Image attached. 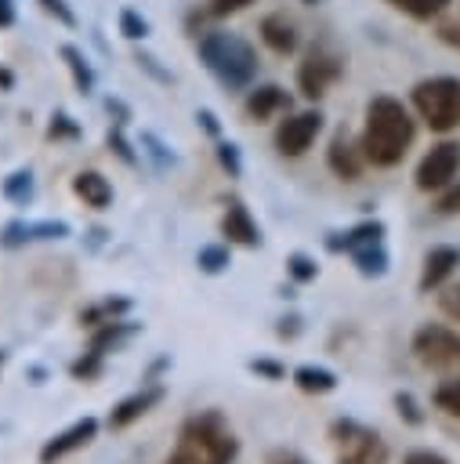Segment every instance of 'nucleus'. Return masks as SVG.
<instances>
[{
    "label": "nucleus",
    "instance_id": "34",
    "mask_svg": "<svg viewBox=\"0 0 460 464\" xmlns=\"http://www.w3.org/2000/svg\"><path fill=\"white\" fill-rule=\"evenodd\" d=\"M47 134H51V138H76V134H80V127H76V123H72L65 112H58V116L51 120Z\"/></svg>",
    "mask_w": 460,
    "mask_h": 464
},
{
    "label": "nucleus",
    "instance_id": "3",
    "mask_svg": "<svg viewBox=\"0 0 460 464\" xmlns=\"http://www.w3.org/2000/svg\"><path fill=\"white\" fill-rule=\"evenodd\" d=\"M199 58H203V65H206L225 87H232V91L246 87V83L254 80V72H257V54H254V47H250L243 36H235V33H206V36L199 40Z\"/></svg>",
    "mask_w": 460,
    "mask_h": 464
},
{
    "label": "nucleus",
    "instance_id": "40",
    "mask_svg": "<svg viewBox=\"0 0 460 464\" xmlns=\"http://www.w3.org/2000/svg\"><path fill=\"white\" fill-rule=\"evenodd\" d=\"M438 210H442V214H460V185H449V188L442 192Z\"/></svg>",
    "mask_w": 460,
    "mask_h": 464
},
{
    "label": "nucleus",
    "instance_id": "10",
    "mask_svg": "<svg viewBox=\"0 0 460 464\" xmlns=\"http://www.w3.org/2000/svg\"><path fill=\"white\" fill-rule=\"evenodd\" d=\"M322 130V112L319 109H308V112H293L279 123L275 130V149L283 156H304L311 149V141L319 138Z\"/></svg>",
    "mask_w": 460,
    "mask_h": 464
},
{
    "label": "nucleus",
    "instance_id": "28",
    "mask_svg": "<svg viewBox=\"0 0 460 464\" xmlns=\"http://www.w3.org/2000/svg\"><path fill=\"white\" fill-rule=\"evenodd\" d=\"M286 272H290L293 283H315L319 265H315V257H308V254H290V257H286Z\"/></svg>",
    "mask_w": 460,
    "mask_h": 464
},
{
    "label": "nucleus",
    "instance_id": "2",
    "mask_svg": "<svg viewBox=\"0 0 460 464\" xmlns=\"http://www.w3.org/2000/svg\"><path fill=\"white\" fill-rule=\"evenodd\" d=\"M239 453V439L217 410H203L188 417L177 431L174 450L163 464H232Z\"/></svg>",
    "mask_w": 460,
    "mask_h": 464
},
{
    "label": "nucleus",
    "instance_id": "33",
    "mask_svg": "<svg viewBox=\"0 0 460 464\" xmlns=\"http://www.w3.org/2000/svg\"><path fill=\"white\" fill-rule=\"evenodd\" d=\"M217 160H221V167H225L232 178H239L243 163H239V149H235L232 141H221V145H217Z\"/></svg>",
    "mask_w": 460,
    "mask_h": 464
},
{
    "label": "nucleus",
    "instance_id": "24",
    "mask_svg": "<svg viewBox=\"0 0 460 464\" xmlns=\"http://www.w3.org/2000/svg\"><path fill=\"white\" fill-rule=\"evenodd\" d=\"M62 58H65V65H69V72H72L76 91H80V94H91V91H94V72H91L87 58H83L72 44H65V47H62Z\"/></svg>",
    "mask_w": 460,
    "mask_h": 464
},
{
    "label": "nucleus",
    "instance_id": "23",
    "mask_svg": "<svg viewBox=\"0 0 460 464\" xmlns=\"http://www.w3.org/2000/svg\"><path fill=\"white\" fill-rule=\"evenodd\" d=\"M0 192H4V199H11L14 207H25V203H33L36 181H33V174H29V170H14V174H7V178H4Z\"/></svg>",
    "mask_w": 460,
    "mask_h": 464
},
{
    "label": "nucleus",
    "instance_id": "12",
    "mask_svg": "<svg viewBox=\"0 0 460 464\" xmlns=\"http://www.w3.org/2000/svg\"><path fill=\"white\" fill-rule=\"evenodd\" d=\"M163 395H167V388H163V384H145V388L130 392L127 399H120V402L109 410V420H105V424H109L112 431L130 428V424H134V420H141V417H145V413H149Z\"/></svg>",
    "mask_w": 460,
    "mask_h": 464
},
{
    "label": "nucleus",
    "instance_id": "15",
    "mask_svg": "<svg viewBox=\"0 0 460 464\" xmlns=\"http://www.w3.org/2000/svg\"><path fill=\"white\" fill-rule=\"evenodd\" d=\"M221 236L228 243H239V246H261V228H257V221L250 218V210L239 199L228 203V210L221 218Z\"/></svg>",
    "mask_w": 460,
    "mask_h": 464
},
{
    "label": "nucleus",
    "instance_id": "43",
    "mask_svg": "<svg viewBox=\"0 0 460 464\" xmlns=\"http://www.w3.org/2000/svg\"><path fill=\"white\" fill-rule=\"evenodd\" d=\"M14 22V7H11V0H0V25H11Z\"/></svg>",
    "mask_w": 460,
    "mask_h": 464
},
{
    "label": "nucleus",
    "instance_id": "14",
    "mask_svg": "<svg viewBox=\"0 0 460 464\" xmlns=\"http://www.w3.org/2000/svg\"><path fill=\"white\" fill-rule=\"evenodd\" d=\"M460 268V250L456 246H431L424 254V268H420V294H431L438 290L453 272Z\"/></svg>",
    "mask_w": 460,
    "mask_h": 464
},
{
    "label": "nucleus",
    "instance_id": "7",
    "mask_svg": "<svg viewBox=\"0 0 460 464\" xmlns=\"http://www.w3.org/2000/svg\"><path fill=\"white\" fill-rule=\"evenodd\" d=\"M413 355L435 373H460V330L442 323H424L413 334Z\"/></svg>",
    "mask_w": 460,
    "mask_h": 464
},
{
    "label": "nucleus",
    "instance_id": "26",
    "mask_svg": "<svg viewBox=\"0 0 460 464\" xmlns=\"http://www.w3.org/2000/svg\"><path fill=\"white\" fill-rule=\"evenodd\" d=\"M435 406L446 413V417H456L460 420V373H453V377H446L438 388H435Z\"/></svg>",
    "mask_w": 460,
    "mask_h": 464
},
{
    "label": "nucleus",
    "instance_id": "11",
    "mask_svg": "<svg viewBox=\"0 0 460 464\" xmlns=\"http://www.w3.org/2000/svg\"><path fill=\"white\" fill-rule=\"evenodd\" d=\"M94 435H98V420H94V417H80V420H72L65 431L51 435V439L40 446V464H58L62 457H69V453L91 446Z\"/></svg>",
    "mask_w": 460,
    "mask_h": 464
},
{
    "label": "nucleus",
    "instance_id": "5",
    "mask_svg": "<svg viewBox=\"0 0 460 464\" xmlns=\"http://www.w3.org/2000/svg\"><path fill=\"white\" fill-rule=\"evenodd\" d=\"M326 246L333 254H348L355 261V268L366 276V279H380L388 272V250H384V225L380 221H359L355 228H348L344 236H330Z\"/></svg>",
    "mask_w": 460,
    "mask_h": 464
},
{
    "label": "nucleus",
    "instance_id": "27",
    "mask_svg": "<svg viewBox=\"0 0 460 464\" xmlns=\"http://www.w3.org/2000/svg\"><path fill=\"white\" fill-rule=\"evenodd\" d=\"M101 373H105V355H98V352H83L80 359L69 362V377L72 381H98Z\"/></svg>",
    "mask_w": 460,
    "mask_h": 464
},
{
    "label": "nucleus",
    "instance_id": "42",
    "mask_svg": "<svg viewBox=\"0 0 460 464\" xmlns=\"http://www.w3.org/2000/svg\"><path fill=\"white\" fill-rule=\"evenodd\" d=\"M196 120L203 123V130H206V134H214V138L221 134V127H217V120H214V112H210V109H199V112H196Z\"/></svg>",
    "mask_w": 460,
    "mask_h": 464
},
{
    "label": "nucleus",
    "instance_id": "30",
    "mask_svg": "<svg viewBox=\"0 0 460 464\" xmlns=\"http://www.w3.org/2000/svg\"><path fill=\"white\" fill-rule=\"evenodd\" d=\"M395 410H398V417H402L406 424H413V428L424 424V413H420V406H417V399H413L409 392H398V395H395Z\"/></svg>",
    "mask_w": 460,
    "mask_h": 464
},
{
    "label": "nucleus",
    "instance_id": "45",
    "mask_svg": "<svg viewBox=\"0 0 460 464\" xmlns=\"http://www.w3.org/2000/svg\"><path fill=\"white\" fill-rule=\"evenodd\" d=\"M272 464H304V460H293V457H286V460H272Z\"/></svg>",
    "mask_w": 460,
    "mask_h": 464
},
{
    "label": "nucleus",
    "instance_id": "31",
    "mask_svg": "<svg viewBox=\"0 0 460 464\" xmlns=\"http://www.w3.org/2000/svg\"><path fill=\"white\" fill-rule=\"evenodd\" d=\"M120 29H123V36H130V40L149 36V22H145L138 11H130V7H123V14H120Z\"/></svg>",
    "mask_w": 460,
    "mask_h": 464
},
{
    "label": "nucleus",
    "instance_id": "17",
    "mask_svg": "<svg viewBox=\"0 0 460 464\" xmlns=\"http://www.w3.org/2000/svg\"><path fill=\"white\" fill-rule=\"evenodd\" d=\"M141 326L138 323H130V319H109V323H101V326H94V334H91V344H87V352H98V355H109V352H116L123 341H130L134 334H138Z\"/></svg>",
    "mask_w": 460,
    "mask_h": 464
},
{
    "label": "nucleus",
    "instance_id": "36",
    "mask_svg": "<svg viewBox=\"0 0 460 464\" xmlns=\"http://www.w3.org/2000/svg\"><path fill=\"white\" fill-rule=\"evenodd\" d=\"M438 304H442V312H446V315H453V319L460 323V286L442 290V294H438Z\"/></svg>",
    "mask_w": 460,
    "mask_h": 464
},
{
    "label": "nucleus",
    "instance_id": "19",
    "mask_svg": "<svg viewBox=\"0 0 460 464\" xmlns=\"http://www.w3.org/2000/svg\"><path fill=\"white\" fill-rule=\"evenodd\" d=\"M72 192H76L87 207H94V210H105V207L112 203V185H109V178L98 174V170H80V174L72 178Z\"/></svg>",
    "mask_w": 460,
    "mask_h": 464
},
{
    "label": "nucleus",
    "instance_id": "25",
    "mask_svg": "<svg viewBox=\"0 0 460 464\" xmlns=\"http://www.w3.org/2000/svg\"><path fill=\"white\" fill-rule=\"evenodd\" d=\"M196 265H199V272H206V276H217V272H225V268L232 265L228 243H206V246H199V254H196Z\"/></svg>",
    "mask_w": 460,
    "mask_h": 464
},
{
    "label": "nucleus",
    "instance_id": "9",
    "mask_svg": "<svg viewBox=\"0 0 460 464\" xmlns=\"http://www.w3.org/2000/svg\"><path fill=\"white\" fill-rule=\"evenodd\" d=\"M340 72H344V58L340 54H333L330 47H311L304 54L301 69H297V87H301L304 98L315 102L340 80Z\"/></svg>",
    "mask_w": 460,
    "mask_h": 464
},
{
    "label": "nucleus",
    "instance_id": "6",
    "mask_svg": "<svg viewBox=\"0 0 460 464\" xmlns=\"http://www.w3.org/2000/svg\"><path fill=\"white\" fill-rule=\"evenodd\" d=\"M330 446L337 453V464H388L391 457L380 431L355 417H337L330 424Z\"/></svg>",
    "mask_w": 460,
    "mask_h": 464
},
{
    "label": "nucleus",
    "instance_id": "39",
    "mask_svg": "<svg viewBox=\"0 0 460 464\" xmlns=\"http://www.w3.org/2000/svg\"><path fill=\"white\" fill-rule=\"evenodd\" d=\"M254 0H210V14L214 18H225V14H235L243 7H250Z\"/></svg>",
    "mask_w": 460,
    "mask_h": 464
},
{
    "label": "nucleus",
    "instance_id": "1",
    "mask_svg": "<svg viewBox=\"0 0 460 464\" xmlns=\"http://www.w3.org/2000/svg\"><path fill=\"white\" fill-rule=\"evenodd\" d=\"M413 134H417V127H413V116L406 112V105L398 98L380 94L366 105V127H362L359 145H362L366 163L395 167V163H402L406 149L413 145Z\"/></svg>",
    "mask_w": 460,
    "mask_h": 464
},
{
    "label": "nucleus",
    "instance_id": "4",
    "mask_svg": "<svg viewBox=\"0 0 460 464\" xmlns=\"http://www.w3.org/2000/svg\"><path fill=\"white\" fill-rule=\"evenodd\" d=\"M413 109L420 112V120L446 134L460 127V80L456 76H431L420 80L413 87Z\"/></svg>",
    "mask_w": 460,
    "mask_h": 464
},
{
    "label": "nucleus",
    "instance_id": "16",
    "mask_svg": "<svg viewBox=\"0 0 460 464\" xmlns=\"http://www.w3.org/2000/svg\"><path fill=\"white\" fill-rule=\"evenodd\" d=\"M286 109H290V94H286L283 87H275V83H261V87H254L250 98H246V112H250V120H257V123L272 120L275 112H286Z\"/></svg>",
    "mask_w": 460,
    "mask_h": 464
},
{
    "label": "nucleus",
    "instance_id": "44",
    "mask_svg": "<svg viewBox=\"0 0 460 464\" xmlns=\"http://www.w3.org/2000/svg\"><path fill=\"white\" fill-rule=\"evenodd\" d=\"M442 36H446V40H456V44H460V33H456V29H446Z\"/></svg>",
    "mask_w": 460,
    "mask_h": 464
},
{
    "label": "nucleus",
    "instance_id": "13",
    "mask_svg": "<svg viewBox=\"0 0 460 464\" xmlns=\"http://www.w3.org/2000/svg\"><path fill=\"white\" fill-rule=\"evenodd\" d=\"M65 236H69L65 221H11L0 228V246L14 250V246L36 243V239H65Z\"/></svg>",
    "mask_w": 460,
    "mask_h": 464
},
{
    "label": "nucleus",
    "instance_id": "32",
    "mask_svg": "<svg viewBox=\"0 0 460 464\" xmlns=\"http://www.w3.org/2000/svg\"><path fill=\"white\" fill-rule=\"evenodd\" d=\"M246 366H250V373H257L261 381H286V366L275 362V359H250Z\"/></svg>",
    "mask_w": 460,
    "mask_h": 464
},
{
    "label": "nucleus",
    "instance_id": "37",
    "mask_svg": "<svg viewBox=\"0 0 460 464\" xmlns=\"http://www.w3.org/2000/svg\"><path fill=\"white\" fill-rule=\"evenodd\" d=\"M402 464H453V460H446V457L435 453V450H409V453L402 457Z\"/></svg>",
    "mask_w": 460,
    "mask_h": 464
},
{
    "label": "nucleus",
    "instance_id": "41",
    "mask_svg": "<svg viewBox=\"0 0 460 464\" xmlns=\"http://www.w3.org/2000/svg\"><path fill=\"white\" fill-rule=\"evenodd\" d=\"M301 334V315H286V319H279V337H297Z\"/></svg>",
    "mask_w": 460,
    "mask_h": 464
},
{
    "label": "nucleus",
    "instance_id": "20",
    "mask_svg": "<svg viewBox=\"0 0 460 464\" xmlns=\"http://www.w3.org/2000/svg\"><path fill=\"white\" fill-rule=\"evenodd\" d=\"M261 40L275 51V54H290L297 47V29L286 14H268L261 18Z\"/></svg>",
    "mask_w": 460,
    "mask_h": 464
},
{
    "label": "nucleus",
    "instance_id": "38",
    "mask_svg": "<svg viewBox=\"0 0 460 464\" xmlns=\"http://www.w3.org/2000/svg\"><path fill=\"white\" fill-rule=\"evenodd\" d=\"M40 4H43V11H47V14H54L62 25H76V14L65 7V0H40Z\"/></svg>",
    "mask_w": 460,
    "mask_h": 464
},
{
    "label": "nucleus",
    "instance_id": "8",
    "mask_svg": "<svg viewBox=\"0 0 460 464\" xmlns=\"http://www.w3.org/2000/svg\"><path fill=\"white\" fill-rule=\"evenodd\" d=\"M456 174H460V141H438L417 163L413 181L420 192H438V188H449Z\"/></svg>",
    "mask_w": 460,
    "mask_h": 464
},
{
    "label": "nucleus",
    "instance_id": "46",
    "mask_svg": "<svg viewBox=\"0 0 460 464\" xmlns=\"http://www.w3.org/2000/svg\"><path fill=\"white\" fill-rule=\"evenodd\" d=\"M4 362H7V352H0V366H4Z\"/></svg>",
    "mask_w": 460,
    "mask_h": 464
},
{
    "label": "nucleus",
    "instance_id": "22",
    "mask_svg": "<svg viewBox=\"0 0 460 464\" xmlns=\"http://www.w3.org/2000/svg\"><path fill=\"white\" fill-rule=\"evenodd\" d=\"M130 312V297H105V301H98V304H87L83 312H80V326H101V323H109V319H120V315H127Z\"/></svg>",
    "mask_w": 460,
    "mask_h": 464
},
{
    "label": "nucleus",
    "instance_id": "18",
    "mask_svg": "<svg viewBox=\"0 0 460 464\" xmlns=\"http://www.w3.org/2000/svg\"><path fill=\"white\" fill-rule=\"evenodd\" d=\"M326 160H330V170H333L337 178L355 181V178L362 174V160H366V156H362V145L355 149L344 134H337V138L330 141V156H326Z\"/></svg>",
    "mask_w": 460,
    "mask_h": 464
},
{
    "label": "nucleus",
    "instance_id": "35",
    "mask_svg": "<svg viewBox=\"0 0 460 464\" xmlns=\"http://www.w3.org/2000/svg\"><path fill=\"white\" fill-rule=\"evenodd\" d=\"M109 145L116 149V156H120L123 163H138V156L130 152V145H127V138H123V127H116V130H109Z\"/></svg>",
    "mask_w": 460,
    "mask_h": 464
},
{
    "label": "nucleus",
    "instance_id": "21",
    "mask_svg": "<svg viewBox=\"0 0 460 464\" xmlns=\"http://www.w3.org/2000/svg\"><path fill=\"white\" fill-rule=\"evenodd\" d=\"M290 377H293V384H297L304 395H326V392H333V388H337V373H333V370H326V366H315V362L297 366Z\"/></svg>",
    "mask_w": 460,
    "mask_h": 464
},
{
    "label": "nucleus",
    "instance_id": "29",
    "mask_svg": "<svg viewBox=\"0 0 460 464\" xmlns=\"http://www.w3.org/2000/svg\"><path fill=\"white\" fill-rule=\"evenodd\" d=\"M391 4L398 11H406V14H413V18H435V14L446 11L449 0H391Z\"/></svg>",
    "mask_w": 460,
    "mask_h": 464
}]
</instances>
